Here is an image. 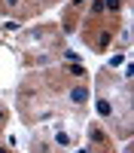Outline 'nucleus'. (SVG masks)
Returning <instances> with one entry per match:
<instances>
[{"label": "nucleus", "instance_id": "1", "mask_svg": "<svg viewBox=\"0 0 134 153\" xmlns=\"http://www.w3.org/2000/svg\"><path fill=\"white\" fill-rule=\"evenodd\" d=\"M70 101L73 104H85V101H89V89L85 86H73L70 89Z\"/></svg>", "mask_w": 134, "mask_h": 153}, {"label": "nucleus", "instance_id": "2", "mask_svg": "<svg viewBox=\"0 0 134 153\" xmlns=\"http://www.w3.org/2000/svg\"><path fill=\"white\" fill-rule=\"evenodd\" d=\"M97 110H101V117H110V104L104 98H97Z\"/></svg>", "mask_w": 134, "mask_h": 153}, {"label": "nucleus", "instance_id": "3", "mask_svg": "<svg viewBox=\"0 0 134 153\" xmlns=\"http://www.w3.org/2000/svg\"><path fill=\"white\" fill-rule=\"evenodd\" d=\"M55 141H58L61 147H67V144H70V135H67V132H58V135H55Z\"/></svg>", "mask_w": 134, "mask_h": 153}, {"label": "nucleus", "instance_id": "4", "mask_svg": "<svg viewBox=\"0 0 134 153\" xmlns=\"http://www.w3.org/2000/svg\"><path fill=\"white\" fill-rule=\"evenodd\" d=\"M122 61H125V58H122V55H113V58H110V68H119Z\"/></svg>", "mask_w": 134, "mask_h": 153}, {"label": "nucleus", "instance_id": "5", "mask_svg": "<svg viewBox=\"0 0 134 153\" xmlns=\"http://www.w3.org/2000/svg\"><path fill=\"white\" fill-rule=\"evenodd\" d=\"M104 6H107V9H119V6H122V0H107Z\"/></svg>", "mask_w": 134, "mask_h": 153}, {"label": "nucleus", "instance_id": "6", "mask_svg": "<svg viewBox=\"0 0 134 153\" xmlns=\"http://www.w3.org/2000/svg\"><path fill=\"white\" fill-rule=\"evenodd\" d=\"M0 153H9V150H3V147H0Z\"/></svg>", "mask_w": 134, "mask_h": 153}, {"label": "nucleus", "instance_id": "7", "mask_svg": "<svg viewBox=\"0 0 134 153\" xmlns=\"http://www.w3.org/2000/svg\"><path fill=\"white\" fill-rule=\"evenodd\" d=\"M0 120H3V110H0Z\"/></svg>", "mask_w": 134, "mask_h": 153}]
</instances>
